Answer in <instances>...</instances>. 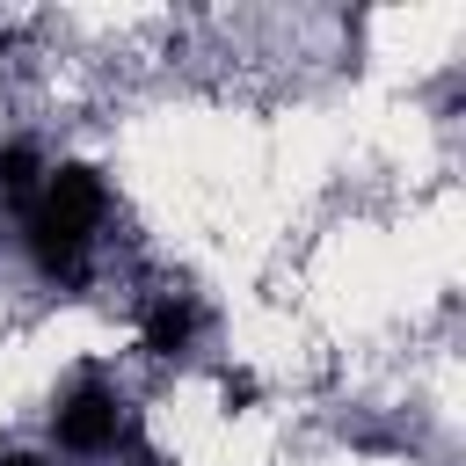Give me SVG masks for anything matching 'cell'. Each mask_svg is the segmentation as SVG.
<instances>
[{
	"mask_svg": "<svg viewBox=\"0 0 466 466\" xmlns=\"http://www.w3.org/2000/svg\"><path fill=\"white\" fill-rule=\"evenodd\" d=\"M102 218H109V182H102V167L58 160V167L44 175V189H36V204L22 211V248H29L36 277L58 284V291H80L87 269H95V233H102Z\"/></svg>",
	"mask_w": 466,
	"mask_h": 466,
	"instance_id": "obj_1",
	"label": "cell"
},
{
	"mask_svg": "<svg viewBox=\"0 0 466 466\" xmlns=\"http://www.w3.org/2000/svg\"><path fill=\"white\" fill-rule=\"evenodd\" d=\"M51 437H58V451H73V459H116V451L138 444V437H131V415H124V400H116L109 379H80V386L51 408Z\"/></svg>",
	"mask_w": 466,
	"mask_h": 466,
	"instance_id": "obj_2",
	"label": "cell"
},
{
	"mask_svg": "<svg viewBox=\"0 0 466 466\" xmlns=\"http://www.w3.org/2000/svg\"><path fill=\"white\" fill-rule=\"evenodd\" d=\"M197 328H204V313H197L182 291H160V299L146 306V320H138V350H146V357H189V350H197Z\"/></svg>",
	"mask_w": 466,
	"mask_h": 466,
	"instance_id": "obj_3",
	"label": "cell"
},
{
	"mask_svg": "<svg viewBox=\"0 0 466 466\" xmlns=\"http://www.w3.org/2000/svg\"><path fill=\"white\" fill-rule=\"evenodd\" d=\"M44 175H51V160H44V153H36L29 138H7V146H0V197L15 204V218H22L29 204H36Z\"/></svg>",
	"mask_w": 466,
	"mask_h": 466,
	"instance_id": "obj_4",
	"label": "cell"
},
{
	"mask_svg": "<svg viewBox=\"0 0 466 466\" xmlns=\"http://www.w3.org/2000/svg\"><path fill=\"white\" fill-rule=\"evenodd\" d=\"M0 466H51V459H36V451H0Z\"/></svg>",
	"mask_w": 466,
	"mask_h": 466,
	"instance_id": "obj_5",
	"label": "cell"
}]
</instances>
